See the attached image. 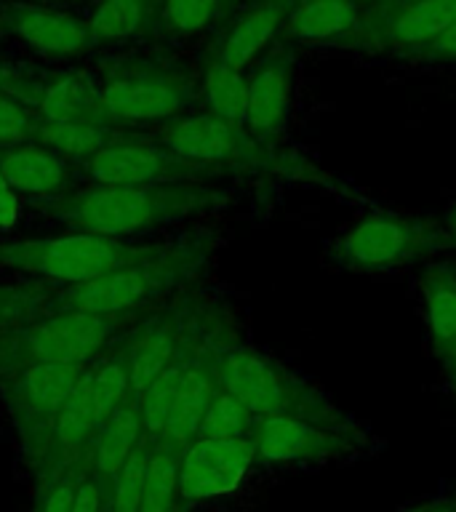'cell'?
Returning <instances> with one entry per match:
<instances>
[{
	"mask_svg": "<svg viewBox=\"0 0 456 512\" xmlns=\"http://www.w3.org/2000/svg\"><path fill=\"white\" fill-rule=\"evenodd\" d=\"M216 379L222 390L235 395L254 416H304L320 422H342L318 392L256 352H227L216 366Z\"/></svg>",
	"mask_w": 456,
	"mask_h": 512,
	"instance_id": "obj_1",
	"label": "cell"
},
{
	"mask_svg": "<svg viewBox=\"0 0 456 512\" xmlns=\"http://www.w3.org/2000/svg\"><path fill=\"white\" fill-rule=\"evenodd\" d=\"M251 440L264 462H320L347 456L358 448L355 432L344 422L304 416H256Z\"/></svg>",
	"mask_w": 456,
	"mask_h": 512,
	"instance_id": "obj_2",
	"label": "cell"
},
{
	"mask_svg": "<svg viewBox=\"0 0 456 512\" xmlns=\"http://www.w3.org/2000/svg\"><path fill=\"white\" fill-rule=\"evenodd\" d=\"M454 22L456 0H382L366 6L360 43L419 56Z\"/></svg>",
	"mask_w": 456,
	"mask_h": 512,
	"instance_id": "obj_3",
	"label": "cell"
},
{
	"mask_svg": "<svg viewBox=\"0 0 456 512\" xmlns=\"http://www.w3.org/2000/svg\"><path fill=\"white\" fill-rule=\"evenodd\" d=\"M427 243L422 222L398 214H371L336 240V259L350 270H387L414 259Z\"/></svg>",
	"mask_w": 456,
	"mask_h": 512,
	"instance_id": "obj_4",
	"label": "cell"
},
{
	"mask_svg": "<svg viewBox=\"0 0 456 512\" xmlns=\"http://www.w3.org/2000/svg\"><path fill=\"white\" fill-rule=\"evenodd\" d=\"M254 459L251 438H195L179 456V496L211 499L232 494Z\"/></svg>",
	"mask_w": 456,
	"mask_h": 512,
	"instance_id": "obj_5",
	"label": "cell"
},
{
	"mask_svg": "<svg viewBox=\"0 0 456 512\" xmlns=\"http://www.w3.org/2000/svg\"><path fill=\"white\" fill-rule=\"evenodd\" d=\"M19 262L54 280L83 283V280L99 278L104 272L126 267V251L104 235L86 232V235H70V238L24 246L19 251Z\"/></svg>",
	"mask_w": 456,
	"mask_h": 512,
	"instance_id": "obj_6",
	"label": "cell"
},
{
	"mask_svg": "<svg viewBox=\"0 0 456 512\" xmlns=\"http://www.w3.org/2000/svg\"><path fill=\"white\" fill-rule=\"evenodd\" d=\"M366 6L360 0H296L283 27V38L307 43L363 40Z\"/></svg>",
	"mask_w": 456,
	"mask_h": 512,
	"instance_id": "obj_7",
	"label": "cell"
},
{
	"mask_svg": "<svg viewBox=\"0 0 456 512\" xmlns=\"http://www.w3.org/2000/svg\"><path fill=\"white\" fill-rule=\"evenodd\" d=\"M107 336L110 326L99 315L72 310L35 328L30 334V350L38 360L83 363L102 347Z\"/></svg>",
	"mask_w": 456,
	"mask_h": 512,
	"instance_id": "obj_8",
	"label": "cell"
},
{
	"mask_svg": "<svg viewBox=\"0 0 456 512\" xmlns=\"http://www.w3.org/2000/svg\"><path fill=\"white\" fill-rule=\"evenodd\" d=\"M163 142L179 158L203 160V163H224L246 155L243 128L232 126L216 115H192L174 120L163 131Z\"/></svg>",
	"mask_w": 456,
	"mask_h": 512,
	"instance_id": "obj_9",
	"label": "cell"
},
{
	"mask_svg": "<svg viewBox=\"0 0 456 512\" xmlns=\"http://www.w3.org/2000/svg\"><path fill=\"white\" fill-rule=\"evenodd\" d=\"M296 0H256L254 6H248L243 14L230 24V30L224 32L219 43L216 59L246 70L248 64L256 62L264 48L272 40L283 35L286 19L291 14Z\"/></svg>",
	"mask_w": 456,
	"mask_h": 512,
	"instance_id": "obj_10",
	"label": "cell"
},
{
	"mask_svg": "<svg viewBox=\"0 0 456 512\" xmlns=\"http://www.w3.org/2000/svg\"><path fill=\"white\" fill-rule=\"evenodd\" d=\"M155 216V200L136 187H112L88 195L75 208V222L91 235H126Z\"/></svg>",
	"mask_w": 456,
	"mask_h": 512,
	"instance_id": "obj_11",
	"label": "cell"
},
{
	"mask_svg": "<svg viewBox=\"0 0 456 512\" xmlns=\"http://www.w3.org/2000/svg\"><path fill=\"white\" fill-rule=\"evenodd\" d=\"M288 102H291V56L275 54L259 64V70L248 78L243 126L254 136L278 134L286 123Z\"/></svg>",
	"mask_w": 456,
	"mask_h": 512,
	"instance_id": "obj_12",
	"label": "cell"
},
{
	"mask_svg": "<svg viewBox=\"0 0 456 512\" xmlns=\"http://www.w3.org/2000/svg\"><path fill=\"white\" fill-rule=\"evenodd\" d=\"M6 22L24 43L46 54H78L94 38L88 24L48 8L11 6L6 11Z\"/></svg>",
	"mask_w": 456,
	"mask_h": 512,
	"instance_id": "obj_13",
	"label": "cell"
},
{
	"mask_svg": "<svg viewBox=\"0 0 456 512\" xmlns=\"http://www.w3.org/2000/svg\"><path fill=\"white\" fill-rule=\"evenodd\" d=\"M152 278L147 270L139 267H118V270L104 272L99 278L83 280L70 288V304L80 312L91 315H110L134 307L150 294Z\"/></svg>",
	"mask_w": 456,
	"mask_h": 512,
	"instance_id": "obj_14",
	"label": "cell"
},
{
	"mask_svg": "<svg viewBox=\"0 0 456 512\" xmlns=\"http://www.w3.org/2000/svg\"><path fill=\"white\" fill-rule=\"evenodd\" d=\"M102 104L128 120L171 118L182 107V91L166 80H115L102 91Z\"/></svg>",
	"mask_w": 456,
	"mask_h": 512,
	"instance_id": "obj_15",
	"label": "cell"
},
{
	"mask_svg": "<svg viewBox=\"0 0 456 512\" xmlns=\"http://www.w3.org/2000/svg\"><path fill=\"white\" fill-rule=\"evenodd\" d=\"M91 174L104 187H139L163 174V158L150 147L115 144L96 150L91 158Z\"/></svg>",
	"mask_w": 456,
	"mask_h": 512,
	"instance_id": "obj_16",
	"label": "cell"
},
{
	"mask_svg": "<svg viewBox=\"0 0 456 512\" xmlns=\"http://www.w3.org/2000/svg\"><path fill=\"white\" fill-rule=\"evenodd\" d=\"M216 390H219V379L208 368L187 363L182 392H179L174 416H171L166 435H163L171 446L187 448L192 440L198 438L200 424H203V416H206Z\"/></svg>",
	"mask_w": 456,
	"mask_h": 512,
	"instance_id": "obj_17",
	"label": "cell"
},
{
	"mask_svg": "<svg viewBox=\"0 0 456 512\" xmlns=\"http://www.w3.org/2000/svg\"><path fill=\"white\" fill-rule=\"evenodd\" d=\"M83 371L78 363H56V360H40L32 368H27L19 382L22 398L35 408H48L59 411L64 400L78 390L83 382Z\"/></svg>",
	"mask_w": 456,
	"mask_h": 512,
	"instance_id": "obj_18",
	"label": "cell"
},
{
	"mask_svg": "<svg viewBox=\"0 0 456 512\" xmlns=\"http://www.w3.org/2000/svg\"><path fill=\"white\" fill-rule=\"evenodd\" d=\"M203 96H206L211 115L243 128L248 96V78L243 75V70L222 62V59H214L208 64L206 78H203Z\"/></svg>",
	"mask_w": 456,
	"mask_h": 512,
	"instance_id": "obj_19",
	"label": "cell"
},
{
	"mask_svg": "<svg viewBox=\"0 0 456 512\" xmlns=\"http://www.w3.org/2000/svg\"><path fill=\"white\" fill-rule=\"evenodd\" d=\"M0 174L16 192L46 195L64 182L62 160L43 150H16L3 158Z\"/></svg>",
	"mask_w": 456,
	"mask_h": 512,
	"instance_id": "obj_20",
	"label": "cell"
},
{
	"mask_svg": "<svg viewBox=\"0 0 456 512\" xmlns=\"http://www.w3.org/2000/svg\"><path fill=\"white\" fill-rule=\"evenodd\" d=\"M144 422L142 414L134 406H118L102 424V435H99V446H96V467L104 475H115V472L126 464V459L139 446V432Z\"/></svg>",
	"mask_w": 456,
	"mask_h": 512,
	"instance_id": "obj_21",
	"label": "cell"
},
{
	"mask_svg": "<svg viewBox=\"0 0 456 512\" xmlns=\"http://www.w3.org/2000/svg\"><path fill=\"white\" fill-rule=\"evenodd\" d=\"M422 296L432 339L443 350L456 336V275L448 267H430L422 278Z\"/></svg>",
	"mask_w": 456,
	"mask_h": 512,
	"instance_id": "obj_22",
	"label": "cell"
},
{
	"mask_svg": "<svg viewBox=\"0 0 456 512\" xmlns=\"http://www.w3.org/2000/svg\"><path fill=\"white\" fill-rule=\"evenodd\" d=\"M174 366V336L166 328L144 331L131 347L128 358V382L139 392H144L166 368Z\"/></svg>",
	"mask_w": 456,
	"mask_h": 512,
	"instance_id": "obj_23",
	"label": "cell"
},
{
	"mask_svg": "<svg viewBox=\"0 0 456 512\" xmlns=\"http://www.w3.org/2000/svg\"><path fill=\"white\" fill-rule=\"evenodd\" d=\"M256 416L227 390H216L208 406L198 438H251Z\"/></svg>",
	"mask_w": 456,
	"mask_h": 512,
	"instance_id": "obj_24",
	"label": "cell"
},
{
	"mask_svg": "<svg viewBox=\"0 0 456 512\" xmlns=\"http://www.w3.org/2000/svg\"><path fill=\"white\" fill-rule=\"evenodd\" d=\"M94 427H99V422H96L91 384H88V376H83L78 390L72 392L56 411V435H59L64 446L78 448Z\"/></svg>",
	"mask_w": 456,
	"mask_h": 512,
	"instance_id": "obj_25",
	"label": "cell"
},
{
	"mask_svg": "<svg viewBox=\"0 0 456 512\" xmlns=\"http://www.w3.org/2000/svg\"><path fill=\"white\" fill-rule=\"evenodd\" d=\"M176 496H179V456L174 451H168V448H160V451L150 454L142 507L158 512H174Z\"/></svg>",
	"mask_w": 456,
	"mask_h": 512,
	"instance_id": "obj_26",
	"label": "cell"
},
{
	"mask_svg": "<svg viewBox=\"0 0 456 512\" xmlns=\"http://www.w3.org/2000/svg\"><path fill=\"white\" fill-rule=\"evenodd\" d=\"M142 19V0H102L88 19V30L94 38L123 40L139 30Z\"/></svg>",
	"mask_w": 456,
	"mask_h": 512,
	"instance_id": "obj_27",
	"label": "cell"
},
{
	"mask_svg": "<svg viewBox=\"0 0 456 512\" xmlns=\"http://www.w3.org/2000/svg\"><path fill=\"white\" fill-rule=\"evenodd\" d=\"M147 467H150V451L136 446L126 464L115 472L112 512H139L144 502V488H147Z\"/></svg>",
	"mask_w": 456,
	"mask_h": 512,
	"instance_id": "obj_28",
	"label": "cell"
},
{
	"mask_svg": "<svg viewBox=\"0 0 456 512\" xmlns=\"http://www.w3.org/2000/svg\"><path fill=\"white\" fill-rule=\"evenodd\" d=\"M230 0H166L163 3V22L168 30L190 32L206 30L216 16L222 14Z\"/></svg>",
	"mask_w": 456,
	"mask_h": 512,
	"instance_id": "obj_29",
	"label": "cell"
},
{
	"mask_svg": "<svg viewBox=\"0 0 456 512\" xmlns=\"http://www.w3.org/2000/svg\"><path fill=\"white\" fill-rule=\"evenodd\" d=\"M94 102V88L88 86L83 78H64L56 86L48 88L43 99V112L48 120H75L80 112L88 110V104Z\"/></svg>",
	"mask_w": 456,
	"mask_h": 512,
	"instance_id": "obj_30",
	"label": "cell"
},
{
	"mask_svg": "<svg viewBox=\"0 0 456 512\" xmlns=\"http://www.w3.org/2000/svg\"><path fill=\"white\" fill-rule=\"evenodd\" d=\"M88 384H91V398H94V411L99 427L104 424V419L115 411L118 406H123V398L128 392V371L118 363H107L96 374L88 376Z\"/></svg>",
	"mask_w": 456,
	"mask_h": 512,
	"instance_id": "obj_31",
	"label": "cell"
},
{
	"mask_svg": "<svg viewBox=\"0 0 456 512\" xmlns=\"http://www.w3.org/2000/svg\"><path fill=\"white\" fill-rule=\"evenodd\" d=\"M43 139L51 147L64 152H94L102 150V136L94 126H88L80 118L75 120H48V126L43 128Z\"/></svg>",
	"mask_w": 456,
	"mask_h": 512,
	"instance_id": "obj_32",
	"label": "cell"
},
{
	"mask_svg": "<svg viewBox=\"0 0 456 512\" xmlns=\"http://www.w3.org/2000/svg\"><path fill=\"white\" fill-rule=\"evenodd\" d=\"M27 134V115L19 104L0 96V142H16Z\"/></svg>",
	"mask_w": 456,
	"mask_h": 512,
	"instance_id": "obj_33",
	"label": "cell"
},
{
	"mask_svg": "<svg viewBox=\"0 0 456 512\" xmlns=\"http://www.w3.org/2000/svg\"><path fill=\"white\" fill-rule=\"evenodd\" d=\"M419 56L430 59V62H456V22L432 46L424 48Z\"/></svg>",
	"mask_w": 456,
	"mask_h": 512,
	"instance_id": "obj_34",
	"label": "cell"
},
{
	"mask_svg": "<svg viewBox=\"0 0 456 512\" xmlns=\"http://www.w3.org/2000/svg\"><path fill=\"white\" fill-rule=\"evenodd\" d=\"M19 216V198L16 190L6 182V176L0 174V230H8Z\"/></svg>",
	"mask_w": 456,
	"mask_h": 512,
	"instance_id": "obj_35",
	"label": "cell"
},
{
	"mask_svg": "<svg viewBox=\"0 0 456 512\" xmlns=\"http://www.w3.org/2000/svg\"><path fill=\"white\" fill-rule=\"evenodd\" d=\"M75 488L78 486H72V483H62L59 488H54L46 502H43V507H40V512H72Z\"/></svg>",
	"mask_w": 456,
	"mask_h": 512,
	"instance_id": "obj_36",
	"label": "cell"
},
{
	"mask_svg": "<svg viewBox=\"0 0 456 512\" xmlns=\"http://www.w3.org/2000/svg\"><path fill=\"white\" fill-rule=\"evenodd\" d=\"M72 512H99V488L94 483H80L75 488Z\"/></svg>",
	"mask_w": 456,
	"mask_h": 512,
	"instance_id": "obj_37",
	"label": "cell"
},
{
	"mask_svg": "<svg viewBox=\"0 0 456 512\" xmlns=\"http://www.w3.org/2000/svg\"><path fill=\"white\" fill-rule=\"evenodd\" d=\"M440 352H443V358L448 360V366H451V371H454V374H456V336Z\"/></svg>",
	"mask_w": 456,
	"mask_h": 512,
	"instance_id": "obj_38",
	"label": "cell"
},
{
	"mask_svg": "<svg viewBox=\"0 0 456 512\" xmlns=\"http://www.w3.org/2000/svg\"><path fill=\"white\" fill-rule=\"evenodd\" d=\"M406 512H456V507H451V504H424V507H414V510Z\"/></svg>",
	"mask_w": 456,
	"mask_h": 512,
	"instance_id": "obj_39",
	"label": "cell"
},
{
	"mask_svg": "<svg viewBox=\"0 0 456 512\" xmlns=\"http://www.w3.org/2000/svg\"><path fill=\"white\" fill-rule=\"evenodd\" d=\"M451 235H454V240H456V206H454V211H451Z\"/></svg>",
	"mask_w": 456,
	"mask_h": 512,
	"instance_id": "obj_40",
	"label": "cell"
},
{
	"mask_svg": "<svg viewBox=\"0 0 456 512\" xmlns=\"http://www.w3.org/2000/svg\"><path fill=\"white\" fill-rule=\"evenodd\" d=\"M363 6H371V3H382V0H360Z\"/></svg>",
	"mask_w": 456,
	"mask_h": 512,
	"instance_id": "obj_41",
	"label": "cell"
},
{
	"mask_svg": "<svg viewBox=\"0 0 456 512\" xmlns=\"http://www.w3.org/2000/svg\"><path fill=\"white\" fill-rule=\"evenodd\" d=\"M139 512H158V510H147V507H139Z\"/></svg>",
	"mask_w": 456,
	"mask_h": 512,
	"instance_id": "obj_42",
	"label": "cell"
}]
</instances>
